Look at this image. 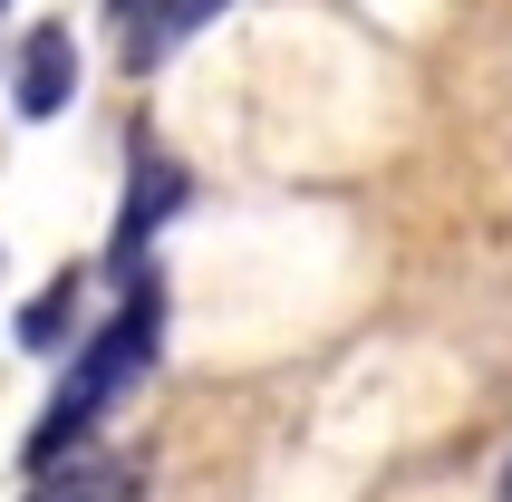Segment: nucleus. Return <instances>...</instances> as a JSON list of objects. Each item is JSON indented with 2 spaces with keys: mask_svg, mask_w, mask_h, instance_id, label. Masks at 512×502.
Listing matches in <instances>:
<instances>
[{
  "mask_svg": "<svg viewBox=\"0 0 512 502\" xmlns=\"http://www.w3.org/2000/svg\"><path fill=\"white\" fill-rule=\"evenodd\" d=\"M155 338H165V290H155V271H136V280H126V300H116V319L97 338H78V358H68V377H58L49 416H39V435H29V474L58 464L68 445H87V425L155 367Z\"/></svg>",
  "mask_w": 512,
  "mask_h": 502,
  "instance_id": "f257e3e1",
  "label": "nucleus"
},
{
  "mask_svg": "<svg viewBox=\"0 0 512 502\" xmlns=\"http://www.w3.org/2000/svg\"><path fill=\"white\" fill-rule=\"evenodd\" d=\"M184 213V165L174 155H155V145H136V174H126V213H116V242H107V261H116V280H136L145 271V242Z\"/></svg>",
  "mask_w": 512,
  "mask_h": 502,
  "instance_id": "f03ea898",
  "label": "nucleus"
},
{
  "mask_svg": "<svg viewBox=\"0 0 512 502\" xmlns=\"http://www.w3.org/2000/svg\"><path fill=\"white\" fill-rule=\"evenodd\" d=\"M68 97H78V39H68V20H39L20 49H10V107L49 126Z\"/></svg>",
  "mask_w": 512,
  "mask_h": 502,
  "instance_id": "7ed1b4c3",
  "label": "nucleus"
},
{
  "mask_svg": "<svg viewBox=\"0 0 512 502\" xmlns=\"http://www.w3.org/2000/svg\"><path fill=\"white\" fill-rule=\"evenodd\" d=\"M29 502H145V464H126V454H58V464H39V493Z\"/></svg>",
  "mask_w": 512,
  "mask_h": 502,
  "instance_id": "20e7f679",
  "label": "nucleus"
},
{
  "mask_svg": "<svg viewBox=\"0 0 512 502\" xmlns=\"http://www.w3.org/2000/svg\"><path fill=\"white\" fill-rule=\"evenodd\" d=\"M232 0H126V58H174L184 39H194L203 20H223Z\"/></svg>",
  "mask_w": 512,
  "mask_h": 502,
  "instance_id": "39448f33",
  "label": "nucleus"
},
{
  "mask_svg": "<svg viewBox=\"0 0 512 502\" xmlns=\"http://www.w3.org/2000/svg\"><path fill=\"white\" fill-rule=\"evenodd\" d=\"M68 319H78V271H58L49 290H39V300L20 309V348H29V358H49V348H68V338H58Z\"/></svg>",
  "mask_w": 512,
  "mask_h": 502,
  "instance_id": "423d86ee",
  "label": "nucleus"
},
{
  "mask_svg": "<svg viewBox=\"0 0 512 502\" xmlns=\"http://www.w3.org/2000/svg\"><path fill=\"white\" fill-rule=\"evenodd\" d=\"M503 502H512V464H503Z\"/></svg>",
  "mask_w": 512,
  "mask_h": 502,
  "instance_id": "0eeeda50",
  "label": "nucleus"
}]
</instances>
